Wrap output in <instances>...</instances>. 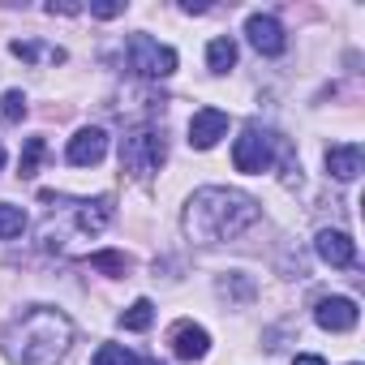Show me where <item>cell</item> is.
<instances>
[{
  "mask_svg": "<svg viewBox=\"0 0 365 365\" xmlns=\"http://www.w3.org/2000/svg\"><path fill=\"white\" fill-rule=\"evenodd\" d=\"M258 202L241 190H224V185H211V190H198L185 207V232L190 241H202V245H215V241H232L241 237L245 228L258 224Z\"/></svg>",
  "mask_w": 365,
  "mask_h": 365,
  "instance_id": "cell-1",
  "label": "cell"
},
{
  "mask_svg": "<svg viewBox=\"0 0 365 365\" xmlns=\"http://www.w3.org/2000/svg\"><path fill=\"white\" fill-rule=\"evenodd\" d=\"M69 344H73V322L52 305L26 309L5 331V356L14 365H56Z\"/></svg>",
  "mask_w": 365,
  "mask_h": 365,
  "instance_id": "cell-2",
  "label": "cell"
},
{
  "mask_svg": "<svg viewBox=\"0 0 365 365\" xmlns=\"http://www.w3.org/2000/svg\"><path fill=\"white\" fill-rule=\"evenodd\" d=\"M43 202H56L48 224H43V245L48 250H65V237L73 228L78 241H91L99 237L108 224H112V198H82V202H65L56 194H43Z\"/></svg>",
  "mask_w": 365,
  "mask_h": 365,
  "instance_id": "cell-3",
  "label": "cell"
},
{
  "mask_svg": "<svg viewBox=\"0 0 365 365\" xmlns=\"http://www.w3.org/2000/svg\"><path fill=\"white\" fill-rule=\"evenodd\" d=\"M163 159H168V142L159 129H133L120 138V168L133 180H150Z\"/></svg>",
  "mask_w": 365,
  "mask_h": 365,
  "instance_id": "cell-4",
  "label": "cell"
},
{
  "mask_svg": "<svg viewBox=\"0 0 365 365\" xmlns=\"http://www.w3.org/2000/svg\"><path fill=\"white\" fill-rule=\"evenodd\" d=\"M125 52H129V69L142 73V78H168V73H176V52L163 48V43H155L150 35H129Z\"/></svg>",
  "mask_w": 365,
  "mask_h": 365,
  "instance_id": "cell-5",
  "label": "cell"
},
{
  "mask_svg": "<svg viewBox=\"0 0 365 365\" xmlns=\"http://www.w3.org/2000/svg\"><path fill=\"white\" fill-rule=\"evenodd\" d=\"M275 133H267V129H245L241 138H237V146H232V163H237V172H250V176H262L267 168H271V159H275Z\"/></svg>",
  "mask_w": 365,
  "mask_h": 365,
  "instance_id": "cell-6",
  "label": "cell"
},
{
  "mask_svg": "<svg viewBox=\"0 0 365 365\" xmlns=\"http://www.w3.org/2000/svg\"><path fill=\"white\" fill-rule=\"evenodd\" d=\"M168 348H172L176 361H202V356L211 352V335H207L198 322H176V327L168 331Z\"/></svg>",
  "mask_w": 365,
  "mask_h": 365,
  "instance_id": "cell-7",
  "label": "cell"
},
{
  "mask_svg": "<svg viewBox=\"0 0 365 365\" xmlns=\"http://www.w3.org/2000/svg\"><path fill=\"white\" fill-rule=\"evenodd\" d=\"M224 133H228V112H220V108L194 112V120H190V146L194 150H211Z\"/></svg>",
  "mask_w": 365,
  "mask_h": 365,
  "instance_id": "cell-8",
  "label": "cell"
},
{
  "mask_svg": "<svg viewBox=\"0 0 365 365\" xmlns=\"http://www.w3.org/2000/svg\"><path fill=\"white\" fill-rule=\"evenodd\" d=\"M314 322L322 327V331H352L356 327V301H348V297H322L318 301V309H314Z\"/></svg>",
  "mask_w": 365,
  "mask_h": 365,
  "instance_id": "cell-9",
  "label": "cell"
},
{
  "mask_svg": "<svg viewBox=\"0 0 365 365\" xmlns=\"http://www.w3.org/2000/svg\"><path fill=\"white\" fill-rule=\"evenodd\" d=\"M245 35H250V43H254L262 56H279L284 43H288V39H284V26H279L271 14H254V18L245 22Z\"/></svg>",
  "mask_w": 365,
  "mask_h": 365,
  "instance_id": "cell-10",
  "label": "cell"
},
{
  "mask_svg": "<svg viewBox=\"0 0 365 365\" xmlns=\"http://www.w3.org/2000/svg\"><path fill=\"white\" fill-rule=\"evenodd\" d=\"M69 163H78V168H95L103 155H108V133L103 129H78L73 138H69Z\"/></svg>",
  "mask_w": 365,
  "mask_h": 365,
  "instance_id": "cell-11",
  "label": "cell"
},
{
  "mask_svg": "<svg viewBox=\"0 0 365 365\" xmlns=\"http://www.w3.org/2000/svg\"><path fill=\"white\" fill-rule=\"evenodd\" d=\"M314 250H318V258H322L327 267H352V262H356V245H352V237L339 232V228H322L318 241H314Z\"/></svg>",
  "mask_w": 365,
  "mask_h": 365,
  "instance_id": "cell-12",
  "label": "cell"
},
{
  "mask_svg": "<svg viewBox=\"0 0 365 365\" xmlns=\"http://www.w3.org/2000/svg\"><path fill=\"white\" fill-rule=\"evenodd\" d=\"M361 163H365V155H361L356 142H348V146H331V150H327V168H331L335 180H356V176H361Z\"/></svg>",
  "mask_w": 365,
  "mask_h": 365,
  "instance_id": "cell-13",
  "label": "cell"
},
{
  "mask_svg": "<svg viewBox=\"0 0 365 365\" xmlns=\"http://www.w3.org/2000/svg\"><path fill=\"white\" fill-rule=\"evenodd\" d=\"M9 52H14L18 61H56V65L65 61V52H61V48H43V43H31V39H14V43H9Z\"/></svg>",
  "mask_w": 365,
  "mask_h": 365,
  "instance_id": "cell-14",
  "label": "cell"
},
{
  "mask_svg": "<svg viewBox=\"0 0 365 365\" xmlns=\"http://www.w3.org/2000/svg\"><path fill=\"white\" fill-rule=\"evenodd\" d=\"M207 65H211V73H228V69L237 65V43H232V39H211Z\"/></svg>",
  "mask_w": 365,
  "mask_h": 365,
  "instance_id": "cell-15",
  "label": "cell"
},
{
  "mask_svg": "<svg viewBox=\"0 0 365 365\" xmlns=\"http://www.w3.org/2000/svg\"><path fill=\"white\" fill-rule=\"evenodd\" d=\"M91 267H95V271H103V275H112V279L129 275V258H125V254H116V250H99V254H91Z\"/></svg>",
  "mask_w": 365,
  "mask_h": 365,
  "instance_id": "cell-16",
  "label": "cell"
},
{
  "mask_svg": "<svg viewBox=\"0 0 365 365\" xmlns=\"http://www.w3.org/2000/svg\"><path fill=\"white\" fill-rule=\"evenodd\" d=\"M150 318H155V305H150L146 297H138V301L120 314V327H125V331H146V327H150Z\"/></svg>",
  "mask_w": 365,
  "mask_h": 365,
  "instance_id": "cell-17",
  "label": "cell"
},
{
  "mask_svg": "<svg viewBox=\"0 0 365 365\" xmlns=\"http://www.w3.org/2000/svg\"><path fill=\"white\" fill-rule=\"evenodd\" d=\"M91 365H142V356L129 352L125 344H99V352H95Z\"/></svg>",
  "mask_w": 365,
  "mask_h": 365,
  "instance_id": "cell-18",
  "label": "cell"
},
{
  "mask_svg": "<svg viewBox=\"0 0 365 365\" xmlns=\"http://www.w3.org/2000/svg\"><path fill=\"white\" fill-rule=\"evenodd\" d=\"M22 228H26V211H22V207H9V202H0V241L22 237Z\"/></svg>",
  "mask_w": 365,
  "mask_h": 365,
  "instance_id": "cell-19",
  "label": "cell"
},
{
  "mask_svg": "<svg viewBox=\"0 0 365 365\" xmlns=\"http://www.w3.org/2000/svg\"><path fill=\"white\" fill-rule=\"evenodd\" d=\"M43 150H48V142H43V138H26V150H22V163H18V172H22V176H35V172H39V159H43Z\"/></svg>",
  "mask_w": 365,
  "mask_h": 365,
  "instance_id": "cell-20",
  "label": "cell"
},
{
  "mask_svg": "<svg viewBox=\"0 0 365 365\" xmlns=\"http://www.w3.org/2000/svg\"><path fill=\"white\" fill-rule=\"evenodd\" d=\"M26 116V95L22 91H9L5 95V120H22Z\"/></svg>",
  "mask_w": 365,
  "mask_h": 365,
  "instance_id": "cell-21",
  "label": "cell"
},
{
  "mask_svg": "<svg viewBox=\"0 0 365 365\" xmlns=\"http://www.w3.org/2000/svg\"><path fill=\"white\" fill-rule=\"evenodd\" d=\"M220 292H224V297L232 292V297H241V301H250V297H254V284H245L241 275H232V279H224V284H220Z\"/></svg>",
  "mask_w": 365,
  "mask_h": 365,
  "instance_id": "cell-22",
  "label": "cell"
},
{
  "mask_svg": "<svg viewBox=\"0 0 365 365\" xmlns=\"http://www.w3.org/2000/svg\"><path fill=\"white\" fill-rule=\"evenodd\" d=\"M91 14L95 18H116V14H125V5H116V0H99V5H91Z\"/></svg>",
  "mask_w": 365,
  "mask_h": 365,
  "instance_id": "cell-23",
  "label": "cell"
},
{
  "mask_svg": "<svg viewBox=\"0 0 365 365\" xmlns=\"http://www.w3.org/2000/svg\"><path fill=\"white\" fill-rule=\"evenodd\" d=\"M48 14H52V18H56V14H65V18H69V14H82V5H56V0H52Z\"/></svg>",
  "mask_w": 365,
  "mask_h": 365,
  "instance_id": "cell-24",
  "label": "cell"
},
{
  "mask_svg": "<svg viewBox=\"0 0 365 365\" xmlns=\"http://www.w3.org/2000/svg\"><path fill=\"white\" fill-rule=\"evenodd\" d=\"M180 9H185V14H207L202 0H180Z\"/></svg>",
  "mask_w": 365,
  "mask_h": 365,
  "instance_id": "cell-25",
  "label": "cell"
},
{
  "mask_svg": "<svg viewBox=\"0 0 365 365\" xmlns=\"http://www.w3.org/2000/svg\"><path fill=\"white\" fill-rule=\"evenodd\" d=\"M292 365H327V361H322V356H297Z\"/></svg>",
  "mask_w": 365,
  "mask_h": 365,
  "instance_id": "cell-26",
  "label": "cell"
},
{
  "mask_svg": "<svg viewBox=\"0 0 365 365\" xmlns=\"http://www.w3.org/2000/svg\"><path fill=\"white\" fill-rule=\"evenodd\" d=\"M0 163H5V146H0Z\"/></svg>",
  "mask_w": 365,
  "mask_h": 365,
  "instance_id": "cell-27",
  "label": "cell"
}]
</instances>
